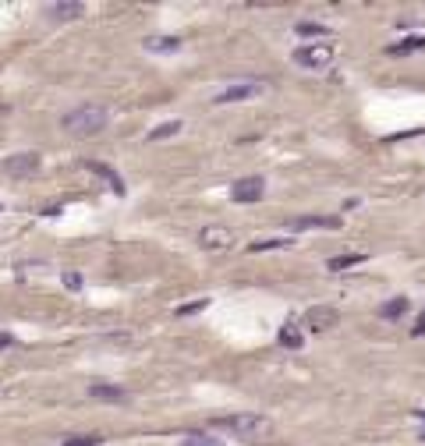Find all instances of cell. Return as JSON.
<instances>
[{"label": "cell", "mask_w": 425, "mask_h": 446, "mask_svg": "<svg viewBox=\"0 0 425 446\" xmlns=\"http://www.w3.org/2000/svg\"><path fill=\"white\" fill-rule=\"evenodd\" d=\"M280 344L284 347H301V330H298L294 322H284L280 326Z\"/></svg>", "instance_id": "ac0fdd59"}, {"label": "cell", "mask_w": 425, "mask_h": 446, "mask_svg": "<svg viewBox=\"0 0 425 446\" xmlns=\"http://www.w3.org/2000/svg\"><path fill=\"white\" fill-rule=\"evenodd\" d=\"M206 308V301H195V305H181L177 308V315H195V312H202Z\"/></svg>", "instance_id": "603a6c76"}, {"label": "cell", "mask_w": 425, "mask_h": 446, "mask_svg": "<svg viewBox=\"0 0 425 446\" xmlns=\"http://www.w3.org/2000/svg\"><path fill=\"white\" fill-rule=\"evenodd\" d=\"M82 4L75 0V4H46L43 8V15H50V18H57V21H71V18H82Z\"/></svg>", "instance_id": "30bf717a"}, {"label": "cell", "mask_w": 425, "mask_h": 446, "mask_svg": "<svg viewBox=\"0 0 425 446\" xmlns=\"http://www.w3.org/2000/svg\"><path fill=\"white\" fill-rule=\"evenodd\" d=\"M291 241H284V237H269V241H255L252 252H266V248H287Z\"/></svg>", "instance_id": "7402d4cb"}, {"label": "cell", "mask_w": 425, "mask_h": 446, "mask_svg": "<svg viewBox=\"0 0 425 446\" xmlns=\"http://www.w3.org/2000/svg\"><path fill=\"white\" fill-rule=\"evenodd\" d=\"M39 170V156L36 153H18L11 160H4V174L8 177H33Z\"/></svg>", "instance_id": "52a82bcc"}, {"label": "cell", "mask_w": 425, "mask_h": 446, "mask_svg": "<svg viewBox=\"0 0 425 446\" xmlns=\"http://www.w3.org/2000/svg\"><path fill=\"white\" fill-rule=\"evenodd\" d=\"M294 32H298V36H323V39H326V36H329V28H326V25H319V21H298V25H294Z\"/></svg>", "instance_id": "d6986e66"}, {"label": "cell", "mask_w": 425, "mask_h": 446, "mask_svg": "<svg viewBox=\"0 0 425 446\" xmlns=\"http://www.w3.org/2000/svg\"><path fill=\"white\" fill-rule=\"evenodd\" d=\"M199 245L209 248V252H227L234 245V230H227V227H202L199 230Z\"/></svg>", "instance_id": "5b68a950"}, {"label": "cell", "mask_w": 425, "mask_h": 446, "mask_svg": "<svg viewBox=\"0 0 425 446\" xmlns=\"http://www.w3.org/2000/svg\"><path fill=\"white\" fill-rule=\"evenodd\" d=\"M60 446H103V439L100 436H68Z\"/></svg>", "instance_id": "44dd1931"}, {"label": "cell", "mask_w": 425, "mask_h": 446, "mask_svg": "<svg viewBox=\"0 0 425 446\" xmlns=\"http://www.w3.org/2000/svg\"><path fill=\"white\" fill-rule=\"evenodd\" d=\"M82 167H85V170H93V174H100V177H107V181H110V188H114L117 195H125V181H120V177H117V174H114V170H110L107 163H96V160H85Z\"/></svg>", "instance_id": "8fae6325"}, {"label": "cell", "mask_w": 425, "mask_h": 446, "mask_svg": "<svg viewBox=\"0 0 425 446\" xmlns=\"http://www.w3.org/2000/svg\"><path fill=\"white\" fill-rule=\"evenodd\" d=\"M209 429H220V432L252 439V443H262V439L273 436V422L266 418V414H227V418H212Z\"/></svg>", "instance_id": "7a4b0ae2"}, {"label": "cell", "mask_w": 425, "mask_h": 446, "mask_svg": "<svg viewBox=\"0 0 425 446\" xmlns=\"http://www.w3.org/2000/svg\"><path fill=\"white\" fill-rule=\"evenodd\" d=\"M291 61L309 71H329L337 64V43H305L291 53Z\"/></svg>", "instance_id": "3957f363"}, {"label": "cell", "mask_w": 425, "mask_h": 446, "mask_svg": "<svg viewBox=\"0 0 425 446\" xmlns=\"http://www.w3.org/2000/svg\"><path fill=\"white\" fill-rule=\"evenodd\" d=\"M89 397H96V400H128V393L120 390V386H110V382H93L89 386Z\"/></svg>", "instance_id": "7c38bea8"}, {"label": "cell", "mask_w": 425, "mask_h": 446, "mask_svg": "<svg viewBox=\"0 0 425 446\" xmlns=\"http://www.w3.org/2000/svg\"><path fill=\"white\" fill-rule=\"evenodd\" d=\"M262 195H266V181H262V177H241V181H234V188H230V198L241 202V205H252Z\"/></svg>", "instance_id": "277c9868"}, {"label": "cell", "mask_w": 425, "mask_h": 446, "mask_svg": "<svg viewBox=\"0 0 425 446\" xmlns=\"http://www.w3.org/2000/svg\"><path fill=\"white\" fill-rule=\"evenodd\" d=\"M145 50H149V53H177L181 43H177L174 36H160V39L153 36V39H145Z\"/></svg>", "instance_id": "5bb4252c"}, {"label": "cell", "mask_w": 425, "mask_h": 446, "mask_svg": "<svg viewBox=\"0 0 425 446\" xmlns=\"http://www.w3.org/2000/svg\"><path fill=\"white\" fill-rule=\"evenodd\" d=\"M415 414H418V418H425V407H422V411H415Z\"/></svg>", "instance_id": "4316f807"}, {"label": "cell", "mask_w": 425, "mask_h": 446, "mask_svg": "<svg viewBox=\"0 0 425 446\" xmlns=\"http://www.w3.org/2000/svg\"><path fill=\"white\" fill-rule=\"evenodd\" d=\"M8 344H15V337L11 333H0V347H8Z\"/></svg>", "instance_id": "484cf974"}, {"label": "cell", "mask_w": 425, "mask_h": 446, "mask_svg": "<svg viewBox=\"0 0 425 446\" xmlns=\"http://www.w3.org/2000/svg\"><path fill=\"white\" fill-rule=\"evenodd\" d=\"M341 322V312L333 308V305H312L309 312H305V326H312V330H333V326Z\"/></svg>", "instance_id": "8992f818"}, {"label": "cell", "mask_w": 425, "mask_h": 446, "mask_svg": "<svg viewBox=\"0 0 425 446\" xmlns=\"http://www.w3.org/2000/svg\"><path fill=\"white\" fill-rule=\"evenodd\" d=\"M291 230H337L341 227V216H298V220H291L287 223Z\"/></svg>", "instance_id": "ba28073f"}, {"label": "cell", "mask_w": 425, "mask_h": 446, "mask_svg": "<svg viewBox=\"0 0 425 446\" xmlns=\"http://www.w3.org/2000/svg\"><path fill=\"white\" fill-rule=\"evenodd\" d=\"M60 280H64V287H71V290H78V287H82V277H78V273H64Z\"/></svg>", "instance_id": "cb8c5ba5"}, {"label": "cell", "mask_w": 425, "mask_h": 446, "mask_svg": "<svg viewBox=\"0 0 425 446\" xmlns=\"http://www.w3.org/2000/svg\"><path fill=\"white\" fill-rule=\"evenodd\" d=\"M181 446H227V443L217 439L212 432H188L185 439H181Z\"/></svg>", "instance_id": "9a60e30c"}, {"label": "cell", "mask_w": 425, "mask_h": 446, "mask_svg": "<svg viewBox=\"0 0 425 446\" xmlns=\"http://www.w3.org/2000/svg\"><path fill=\"white\" fill-rule=\"evenodd\" d=\"M422 439H425V432H422Z\"/></svg>", "instance_id": "83f0119b"}, {"label": "cell", "mask_w": 425, "mask_h": 446, "mask_svg": "<svg viewBox=\"0 0 425 446\" xmlns=\"http://www.w3.org/2000/svg\"><path fill=\"white\" fill-rule=\"evenodd\" d=\"M181 128H185L181 121H167V124H160L156 131H149V142H156V138H170V135H177Z\"/></svg>", "instance_id": "ffe728a7"}, {"label": "cell", "mask_w": 425, "mask_h": 446, "mask_svg": "<svg viewBox=\"0 0 425 446\" xmlns=\"http://www.w3.org/2000/svg\"><path fill=\"white\" fill-rule=\"evenodd\" d=\"M262 93V85H252V82H245V85H230V89H224V93L212 100V103H241V100H255Z\"/></svg>", "instance_id": "9c48e42d"}, {"label": "cell", "mask_w": 425, "mask_h": 446, "mask_svg": "<svg viewBox=\"0 0 425 446\" xmlns=\"http://www.w3.org/2000/svg\"><path fill=\"white\" fill-rule=\"evenodd\" d=\"M365 262V255L361 252H347V255H333L329 262H326V270L329 273H344V270H351V266H361Z\"/></svg>", "instance_id": "4fadbf2b"}, {"label": "cell", "mask_w": 425, "mask_h": 446, "mask_svg": "<svg viewBox=\"0 0 425 446\" xmlns=\"http://www.w3.org/2000/svg\"><path fill=\"white\" fill-rule=\"evenodd\" d=\"M411 50H425V36H408V39H401V43H393V46H390V53H393V57L411 53Z\"/></svg>", "instance_id": "e0dca14e"}, {"label": "cell", "mask_w": 425, "mask_h": 446, "mask_svg": "<svg viewBox=\"0 0 425 446\" xmlns=\"http://www.w3.org/2000/svg\"><path fill=\"white\" fill-rule=\"evenodd\" d=\"M408 305H411L408 297H393V301H386V305L379 308V315H383V319H401V315L408 312Z\"/></svg>", "instance_id": "2e32d148"}, {"label": "cell", "mask_w": 425, "mask_h": 446, "mask_svg": "<svg viewBox=\"0 0 425 446\" xmlns=\"http://www.w3.org/2000/svg\"><path fill=\"white\" fill-rule=\"evenodd\" d=\"M107 121H110L107 106L82 103V106H75V110H68L64 117H60V128H64L68 135H75V138H93V135H100L107 128Z\"/></svg>", "instance_id": "6da1fadb"}, {"label": "cell", "mask_w": 425, "mask_h": 446, "mask_svg": "<svg viewBox=\"0 0 425 446\" xmlns=\"http://www.w3.org/2000/svg\"><path fill=\"white\" fill-rule=\"evenodd\" d=\"M411 333H415V337H425V312H422V315H418V322L411 326Z\"/></svg>", "instance_id": "d4e9b609"}]
</instances>
